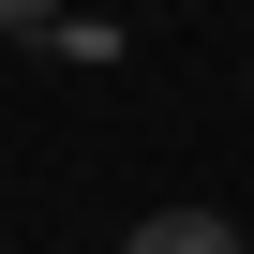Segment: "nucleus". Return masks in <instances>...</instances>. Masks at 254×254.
Segmentation results:
<instances>
[{
  "label": "nucleus",
  "instance_id": "1",
  "mask_svg": "<svg viewBox=\"0 0 254 254\" xmlns=\"http://www.w3.org/2000/svg\"><path fill=\"white\" fill-rule=\"evenodd\" d=\"M120 254H254V239H239L224 209H150V224L120 239Z\"/></svg>",
  "mask_w": 254,
  "mask_h": 254
},
{
  "label": "nucleus",
  "instance_id": "2",
  "mask_svg": "<svg viewBox=\"0 0 254 254\" xmlns=\"http://www.w3.org/2000/svg\"><path fill=\"white\" fill-rule=\"evenodd\" d=\"M30 45H45V60H120V30H105V15H45Z\"/></svg>",
  "mask_w": 254,
  "mask_h": 254
},
{
  "label": "nucleus",
  "instance_id": "3",
  "mask_svg": "<svg viewBox=\"0 0 254 254\" xmlns=\"http://www.w3.org/2000/svg\"><path fill=\"white\" fill-rule=\"evenodd\" d=\"M45 15H60V0H0V30H45Z\"/></svg>",
  "mask_w": 254,
  "mask_h": 254
}]
</instances>
